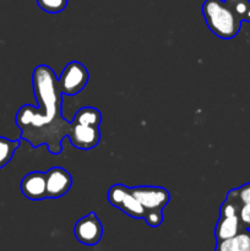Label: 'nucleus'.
<instances>
[{"mask_svg":"<svg viewBox=\"0 0 250 251\" xmlns=\"http://www.w3.org/2000/svg\"><path fill=\"white\" fill-rule=\"evenodd\" d=\"M33 92L38 105L25 104L17 112L15 122L21 130V140L28 141L33 149L46 145L51 154L61 153V141L69 136L71 123L61 115L60 88L53 69L38 65L32 75Z\"/></svg>","mask_w":250,"mask_h":251,"instance_id":"f257e3e1","label":"nucleus"},{"mask_svg":"<svg viewBox=\"0 0 250 251\" xmlns=\"http://www.w3.org/2000/svg\"><path fill=\"white\" fill-rule=\"evenodd\" d=\"M208 29L221 39H232L239 33L242 20L225 0H205L201 9Z\"/></svg>","mask_w":250,"mask_h":251,"instance_id":"f03ea898","label":"nucleus"},{"mask_svg":"<svg viewBox=\"0 0 250 251\" xmlns=\"http://www.w3.org/2000/svg\"><path fill=\"white\" fill-rule=\"evenodd\" d=\"M90 74L86 66L80 61H70L66 64L58 78V85L63 95L73 97L86 87Z\"/></svg>","mask_w":250,"mask_h":251,"instance_id":"7ed1b4c3","label":"nucleus"},{"mask_svg":"<svg viewBox=\"0 0 250 251\" xmlns=\"http://www.w3.org/2000/svg\"><path fill=\"white\" fill-rule=\"evenodd\" d=\"M108 201L112 206L119 208L125 215L136 220H144L146 210L132 195L131 189L123 184H115L108 190Z\"/></svg>","mask_w":250,"mask_h":251,"instance_id":"20e7f679","label":"nucleus"},{"mask_svg":"<svg viewBox=\"0 0 250 251\" xmlns=\"http://www.w3.org/2000/svg\"><path fill=\"white\" fill-rule=\"evenodd\" d=\"M74 235L83 245L93 247L100 242L103 237V226L95 212L83 216L74 226Z\"/></svg>","mask_w":250,"mask_h":251,"instance_id":"39448f33","label":"nucleus"},{"mask_svg":"<svg viewBox=\"0 0 250 251\" xmlns=\"http://www.w3.org/2000/svg\"><path fill=\"white\" fill-rule=\"evenodd\" d=\"M131 189V193L135 198L139 200V202L144 206L147 211L152 210H163L171 200V194L167 189L161 186H135Z\"/></svg>","mask_w":250,"mask_h":251,"instance_id":"423d86ee","label":"nucleus"},{"mask_svg":"<svg viewBox=\"0 0 250 251\" xmlns=\"http://www.w3.org/2000/svg\"><path fill=\"white\" fill-rule=\"evenodd\" d=\"M68 137L75 149L83 150V151L92 150L100 142V126L75 124L71 122V129Z\"/></svg>","mask_w":250,"mask_h":251,"instance_id":"0eeeda50","label":"nucleus"},{"mask_svg":"<svg viewBox=\"0 0 250 251\" xmlns=\"http://www.w3.org/2000/svg\"><path fill=\"white\" fill-rule=\"evenodd\" d=\"M47 199H59L69 193L73 185V176L61 167H53L46 173Z\"/></svg>","mask_w":250,"mask_h":251,"instance_id":"6e6552de","label":"nucleus"},{"mask_svg":"<svg viewBox=\"0 0 250 251\" xmlns=\"http://www.w3.org/2000/svg\"><path fill=\"white\" fill-rule=\"evenodd\" d=\"M21 193L25 198L32 201H39L47 199L46 173L43 172H31L24 176L20 184Z\"/></svg>","mask_w":250,"mask_h":251,"instance_id":"1a4fd4ad","label":"nucleus"},{"mask_svg":"<svg viewBox=\"0 0 250 251\" xmlns=\"http://www.w3.org/2000/svg\"><path fill=\"white\" fill-rule=\"evenodd\" d=\"M242 229H244L240 223L239 216H225L220 215L218 222L215 228V237L217 243L223 242V240L230 239L235 237Z\"/></svg>","mask_w":250,"mask_h":251,"instance_id":"9d476101","label":"nucleus"},{"mask_svg":"<svg viewBox=\"0 0 250 251\" xmlns=\"http://www.w3.org/2000/svg\"><path fill=\"white\" fill-rule=\"evenodd\" d=\"M225 251H250V229H242L235 237L217 243V247Z\"/></svg>","mask_w":250,"mask_h":251,"instance_id":"9b49d317","label":"nucleus"},{"mask_svg":"<svg viewBox=\"0 0 250 251\" xmlns=\"http://www.w3.org/2000/svg\"><path fill=\"white\" fill-rule=\"evenodd\" d=\"M73 123L81 125H91V126H100L102 123V114L95 107H83L76 112Z\"/></svg>","mask_w":250,"mask_h":251,"instance_id":"f8f14e48","label":"nucleus"},{"mask_svg":"<svg viewBox=\"0 0 250 251\" xmlns=\"http://www.w3.org/2000/svg\"><path fill=\"white\" fill-rule=\"evenodd\" d=\"M19 147L20 140H9L0 136V169L4 168L11 161Z\"/></svg>","mask_w":250,"mask_h":251,"instance_id":"ddd939ff","label":"nucleus"},{"mask_svg":"<svg viewBox=\"0 0 250 251\" xmlns=\"http://www.w3.org/2000/svg\"><path fill=\"white\" fill-rule=\"evenodd\" d=\"M69 0H37V4L43 11L49 14H59L68 6Z\"/></svg>","mask_w":250,"mask_h":251,"instance_id":"4468645a","label":"nucleus"},{"mask_svg":"<svg viewBox=\"0 0 250 251\" xmlns=\"http://www.w3.org/2000/svg\"><path fill=\"white\" fill-rule=\"evenodd\" d=\"M162 211L163 210L147 211L144 220L146 221V223L150 227L157 228L162 225V222H163V213H162Z\"/></svg>","mask_w":250,"mask_h":251,"instance_id":"2eb2a0df","label":"nucleus"},{"mask_svg":"<svg viewBox=\"0 0 250 251\" xmlns=\"http://www.w3.org/2000/svg\"><path fill=\"white\" fill-rule=\"evenodd\" d=\"M239 220L243 228L250 229V202L243 203L239 208Z\"/></svg>","mask_w":250,"mask_h":251,"instance_id":"dca6fc26","label":"nucleus"},{"mask_svg":"<svg viewBox=\"0 0 250 251\" xmlns=\"http://www.w3.org/2000/svg\"><path fill=\"white\" fill-rule=\"evenodd\" d=\"M235 190H237V198L239 200L240 205L250 202V183L244 184V185L237 188Z\"/></svg>","mask_w":250,"mask_h":251,"instance_id":"f3484780","label":"nucleus"},{"mask_svg":"<svg viewBox=\"0 0 250 251\" xmlns=\"http://www.w3.org/2000/svg\"><path fill=\"white\" fill-rule=\"evenodd\" d=\"M243 21L250 22V5H249V9H248V11L245 12L244 17H243Z\"/></svg>","mask_w":250,"mask_h":251,"instance_id":"a211bd4d","label":"nucleus"},{"mask_svg":"<svg viewBox=\"0 0 250 251\" xmlns=\"http://www.w3.org/2000/svg\"><path fill=\"white\" fill-rule=\"evenodd\" d=\"M225 1L227 2V4H229V5H234L235 2H238L239 0H225Z\"/></svg>","mask_w":250,"mask_h":251,"instance_id":"6ab92c4d","label":"nucleus"},{"mask_svg":"<svg viewBox=\"0 0 250 251\" xmlns=\"http://www.w3.org/2000/svg\"><path fill=\"white\" fill-rule=\"evenodd\" d=\"M215 251H225V250H222V249H220V248H216Z\"/></svg>","mask_w":250,"mask_h":251,"instance_id":"aec40b11","label":"nucleus"}]
</instances>
